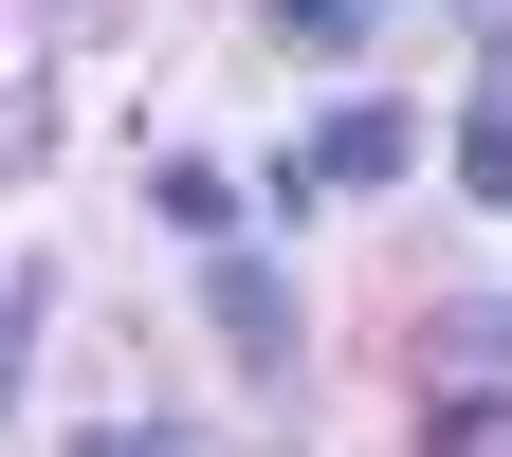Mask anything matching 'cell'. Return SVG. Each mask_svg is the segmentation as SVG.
<instances>
[{"instance_id":"3957f363","label":"cell","mask_w":512,"mask_h":457,"mask_svg":"<svg viewBox=\"0 0 512 457\" xmlns=\"http://www.w3.org/2000/svg\"><path fill=\"white\" fill-rule=\"evenodd\" d=\"M458 183H476V202H494V220H512V74H494V92H476V110H458Z\"/></svg>"},{"instance_id":"7a4b0ae2","label":"cell","mask_w":512,"mask_h":457,"mask_svg":"<svg viewBox=\"0 0 512 457\" xmlns=\"http://www.w3.org/2000/svg\"><path fill=\"white\" fill-rule=\"evenodd\" d=\"M202 311H220V348L293 366V293H275V256H220V275H202Z\"/></svg>"},{"instance_id":"277c9868","label":"cell","mask_w":512,"mask_h":457,"mask_svg":"<svg viewBox=\"0 0 512 457\" xmlns=\"http://www.w3.org/2000/svg\"><path fill=\"white\" fill-rule=\"evenodd\" d=\"M275 19H293V37H330V55H348V37L384 19V0H275Z\"/></svg>"},{"instance_id":"6da1fadb","label":"cell","mask_w":512,"mask_h":457,"mask_svg":"<svg viewBox=\"0 0 512 457\" xmlns=\"http://www.w3.org/2000/svg\"><path fill=\"white\" fill-rule=\"evenodd\" d=\"M366 183H403V110H330V128L293 147L275 202H366Z\"/></svg>"}]
</instances>
